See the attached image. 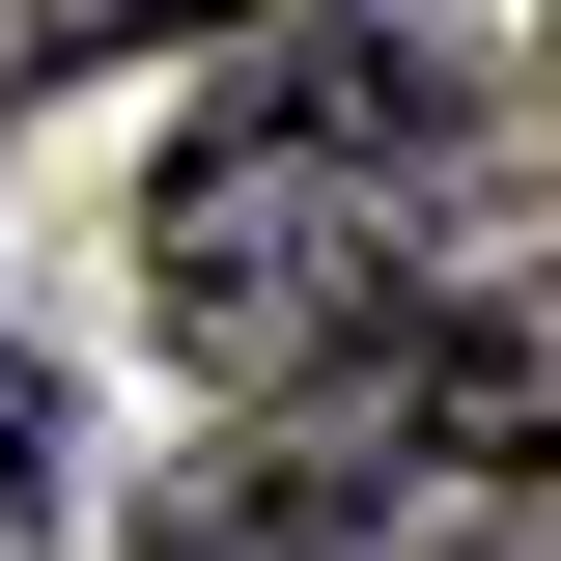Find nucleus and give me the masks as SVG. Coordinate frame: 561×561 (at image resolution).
I'll list each match as a JSON object with an SVG mask.
<instances>
[{
  "label": "nucleus",
  "instance_id": "nucleus-1",
  "mask_svg": "<svg viewBox=\"0 0 561 561\" xmlns=\"http://www.w3.org/2000/svg\"><path fill=\"white\" fill-rule=\"evenodd\" d=\"M421 169H449V84H421L393 28H280V57H225L197 140H169V197H140L169 337H197L253 421L337 393V365L421 309Z\"/></svg>",
  "mask_w": 561,
  "mask_h": 561
},
{
  "label": "nucleus",
  "instance_id": "nucleus-2",
  "mask_svg": "<svg viewBox=\"0 0 561 561\" xmlns=\"http://www.w3.org/2000/svg\"><path fill=\"white\" fill-rule=\"evenodd\" d=\"M478 421H505V337H478V309H393L337 393L225 421L197 478L140 505V561H421V505L478 478Z\"/></svg>",
  "mask_w": 561,
  "mask_h": 561
},
{
  "label": "nucleus",
  "instance_id": "nucleus-3",
  "mask_svg": "<svg viewBox=\"0 0 561 561\" xmlns=\"http://www.w3.org/2000/svg\"><path fill=\"white\" fill-rule=\"evenodd\" d=\"M28 84H57V28H0V113H28Z\"/></svg>",
  "mask_w": 561,
  "mask_h": 561
}]
</instances>
